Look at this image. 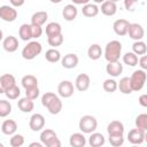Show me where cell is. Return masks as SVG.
Returning a JSON list of instances; mask_svg holds the SVG:
<instances>
[{"instance_id": "9f6ffc18", "label": "cell", "mask_w": 147, "mask_h": 147, "mask_svg": "<svg viewBox=\"0 0 147 147\" xmlns=\"http://www.w3.org/2000/svg\"><path fill=\"white\" fill-rule=\"evenodd\" d=\"M110 1H114V2H117V1H119V0H110Z\"/></svg>"}, {"instance_id": "9c48e42d", "label": "cell", "mask_w": 147, "mask_h": 147, "mask_svg": "<svg viewBox=\"0 0 147 147\" xmlns=\"http://www.w3.org/2000/svg\"><path fill=\"white\" fill-rule=\"evenodd\" d=\"M146 139V131L140 129H132L127 133V140L132 145H141Z\"/></svg>"}, {"instance_id": "ee69618b", "label": "cell", "mask_w": 147, "mask_h": 147, "mask_svg": "<svg viewBox=\"0 0 147 147\" xmlns=\"http://www.w3.org/2000/svg\"><path fill=\"white\" fill-rule=\"evenodd\" d=\"M124 8L127 11H133L136 9V6L138 3V0H124Z\"/></svg>"}, {"instance_id": "db71d44e", "label": "cell", "mask_w": 147, "mask_h": 147, "mask_svg": "<svg viewBox=\"0 0 147 147\" xmlns=\"http://www.w3.org/2000/svg\"><path fill=\"white\" fill-rule=\"evenodd\" d=\"M3 39V32H2V30L0 29V41Z\"/></svg>"}, {"instance_id": "11a10c76", "label": "cell", "mask_w": 147, "mask_h": 147, "mask_svg": "<svg viewBox=\"0 0 147 147\" xmlns=\"http://www.w3.org/2000/svg\"><path fill=\"white\" fill-rule=\"evenodd\" d=\"M0 147H3V144L2 142H0Z\"/></svg>"}, {"instance_id": "d6a6232c", "label": "cell", "mask_w": 147, "mask_h": 147, "mask_svg": "<svg viewBox=\"0 0 147 147\" xmlns=\"http://www.w3.org/2000/svg\"><path fill=\"white\" fill-rule=\"evenodd\" d=\"M0 79H1V83H2V86H3L5 91L8 90L9 87L16 85V79L11 74H5V75L0 76Z\"/></svg>"}, {"instance_id": "c3c4849f", "label": "cell", "mask_w": 147, "mask_h": 147, "mask_svg": "<svg viewBox=\"0 0 147 147\" xmlns=\"http://www.w3.org/2000/svg\"><path fill=\"white\" fill-rule=\"evenodd\" d=\"M71 1L74 5H83V6L90 2V0H71Z\"/></svg>"}, {"instance_id": "7dc6e473", "label": "cell", "mask_w": 147, "mask_h": 147, "mask_svg": "<svg viewBox=\"0 0 147 147\" xmlns=\"http://www.w3.org/2000/svg\"><path fill=\"white\" fill-rule=\"evenodd\" d=\"M9 2H10V5H11L13 7L17 8V7L23 6V5H24V2H25V0H9Z\"/></svg>"}, {"instance_id": "bcb514c9", "label": "cell", "mask_w": 147, "mask_h": 147, "mask_svg": "<svg viewBox=\"0 0 147 147\" xmlns=\"http://www.w3.org/2000/svg\"><path fill=\"white\" fill-rule=\"evenodd\" d=\"M138 102H139V105L141 107L146 108L147 107V94H141L139 96V99H138Z\"/></svg>"}, {"instance_id": "e575fe53", "label": "cell", "mask_w": 147, "mask_h": 147, "mask_svg": "<svg viewBox=\"0 0 147 147\" xmlns=\"http://www.w3.org/2000/svg\"><path fill=\"white\" fill-rule=\"evenodd\" d=\"M3 94H5V95L7 96V99H9V100H16V99H18L20 95H21V90H20V87H18L17 85H14V86L9 87L8 90H6Z\"/></svg>"}, {"instance_id": "cb8c5ba5", "label": "cell", "mask_w": 147, "mask_h": 147, "mask_svg": "<svg viewBox=\"0 0 147 147\" xmlns=\"http://www.w3.org/2000/svg\"><path fill=\"white\" fill-rule=\"evenodd\" d=\"M48 20V14L45 10H39L36 11L32 16H31V24H36V25H40L42 26L46 21Z\"/></svg>"}, {"instance_id": "8fae6325", "label": "cell", "mask_w": 147, "mask_h": 147, "mask_svg": "<svg viewBox=\"0 0 147 147\" xmlns=\"http://www.w3.org/2000/svg\"><path fill=\"white\" fill-rule=\"evenodd\" d=\"M29 126L33 132H39L45 127V117L41 114H33L30 117L29 121Z\"/></svg>"}, {"instance_id": "5bb4252c", "label": "cell", "mask_w": 147, "mask_h": 147, "mask_svg": "<svg viewBox=\"0 0 147 147\" xmlns=\"http://www.w3.org/2000/svg\"><path fill=\"white\" fill-rule=\"evenodd\" d=\"M60 61H61V64H62L63 68H65V69H74V68L77 67V64L79 62V59H78V56L76 54L69 53V54L64 55L63 57H61Z\"/></svg>"}, {"instance_id": "60d3db41", "label": "cell", "mask_w": 147, "mask_h": 147, "mask_svg": "<svg viewBox=\"0 0 147 147\" xmlns=\"http://www.w3.org/2000/svg\"><path fill=\"white\" fill-rule=\"evenodd\" d=\"M109 144L114 147H119L124 144V134H115V136H108Z\"/></svg>"}, {"instance_id": "7402d4cb", "label": "cell", "mask_w": 147, "mask_h": 147, "mask_svg": "<svg viewBox=\"0 0 147 147\" xmlns=\"http://www.w3.org/2000/svg\"><path fill=\"white\" fill-rule=\"evenodd\" d=\"M17 130V123L14 119H6L1 124V132L6 136H11L16 133Z\"/></svg>"}, {"instance_id": "83f0119b", "label": "cell", "mask_w": 147, "mask_h": 147, "mask_svg": "<svg viewBox=\"0 0 147 147\" xmlns=\"http://www.w3.org/2000/svg\"><path fill=\"white\" fill-rule=\"evenodd\" d=\"M45 32H46V36H47V37L55 36V34H60V33H62V26H61V24L57 23V22H49V23L46 25Z\"/></svg>"}, {"instance_id": "8992f818", "label": "cell", "mask_w": 147, "mask_h": 147, "mask_svg": "<svg viewBox=\"0 0 147 147\" xmlns=\"http://www.w3.org/2000/svg\"><path fill=\"white\" fill-rule=\"evenodd\" d=\"M78 127H79L80 132H83L84 134H90V133H92V132H94L96 130L98 121L92 115H84L79 119Z\"/></svg>"}, {"instance_id": "e0dca14e", "label": "cell", "mask_w": 147, "mask_h": 147, "mask_svg": "<svg viewBox=\"0 0 147 147\" xmlns=\"http://www.w3.org/2000/svg\"><path fill=\"white\" fill-rule=\"evenodd\" d=\"M78 15V9L76 7V5L74 3H69V5H65L63 10H62V16L65 21L68 22H71L74 21Z\"/></svg>"}, {"instance_id": "d6986e66", "label": "cell", "mask_w": 147, "mask_h": 147, "mask_svg": "<svg viewBox=\"0 0 147 147\" xmlns=\"http://www.w3.org/2000/svg\"><path fill=\"white\" fill-rule=\"evenodd\" d=\"M107 132H108V136L124 134V124L119 121H111L107 125Z\"/></svg>"}, {"instance_id": "74e56055", "label": "cell", "mask_w": 147, "mask_h": 147, "mask_svg": "<svg viewBox=\"0 0 147 147\" xmlns=\"http://www.w3.org/2000/svg\"><path fill=\"white\" fill-rule=\"evenodd\" d=\"M102 87L107 93H114L117 90V82L114 78H108L103 82Z\"/></svg>"}, {"instance_id": "1f68e13d", "label": "cell", "mask_w": 147, "mask_h": 147, "mask_svg": "<svg viewBox=\"0 0 147 147\" xmlns=\"http://www.w3.org/2000/svg\"><path fill=\"white\" fill-rule=\"evenodd\" d=\"M132 52L136 54V55H144L147 53V46H146V42L142 41V40H136L133 44H132Z\"/></svg>"}, {"instance_id": "484cf974", "label": "cell", "mask_w": 147, "mask_h": 147, "mask_svg": "<svg viewBox=\"0 0 147 147\" xmlns=\"http://www.w3.org/2000/svg\"><path fill=\"white\" fill-rule=\"evenodd\" d=\"M102 54H103V51L99 44H92L87 49V56H88V59H91L93 61L99 60Z\"/></svg>"}, {"instance_id": "4dcf8cb0", "label": "cell", "mask_w": 147, "mask_h": 147, "mask_svg": "<svg viewBox=\"0 0 147 147\" xmlns=\"http://www.w3.org/2000/svg\"><path fill=\"white\" fill-rule=\"evenodd\" d=\"M21 84H22V86L26 90V88H30V87L38 86V79H37V77L33 76V75H25V76H23V78L21 79Z\"/></svg>"}, {"instance_id": "3957f363", "label": "cell", "mask_w": 147, "mask_h": 147, "mask_svg": "<svg viewBox=\"0 0 147 147\" xmlns=\"http://www.w3.org/2000/svg\"><path fill=\"white\" fill-rule=\"evenodd\" d=\"M42 52V45L37 41V40H32L29 41L22 49L21 55L24 60H33L36 59L38 55H40V53Z\"/></svg>"}, {"instance_id": "681fc988", "label": "cell", "mask_w": 147, "mask_h": 147, "mask_svg": "<svg viewBox=\"0 0 147 147\" xmlns=\"http://www.w3.org/2000/svg\"><path fill=\"white\" fill-rule=\"evenodd\" d=\"M29 146H30V147H42L44 145H42L41 141H40V142H31Z\"/></svg>"}, {"instance_id": "f1b7e54d", "label": "cell", "mask_w": 147, "mask_h": 147, "mask_svg": "<svg viewBox=\"0 0 147 147\" xmlns=\"http://www.w3.org/2000/svg\"><path fill=\"white\" fill-rule=\"evenodd\" d=\"M117 88L119 90L121 93L123 94H131L132 93V88L130 85V79L129 77H123L119 79V82L117 83Z\"/></svg>"}, {"instance_id": "ffe728a7", "label": "cell", "mask_w": 147, "mask_h": 147, "mask_svg": "<svg viewBox=\"0 0 147 147\" xmlns=\"http://www.w3.org/2000/svg\"><path fill=\"white\" fill-rule=\"evenodd\" d=\"M106 142V139H105V136L100 132H92L90 133V137H88V145L91 147H101L103 146Z\"/></svg>"}, {"instance_id": "4316f807", "label": "cell", "mask_w": 147, "mask_h": 147, "mask_svg": "<svg viewBox=\"0 0 147 147\" xmlns=\"http://www.w3.org/2000/svg\"><path fill=\"white\" fill-rule=\"evenodd\" d=\"M18 36L23 41H29L32 39V31H31V24L24 23L18 29Z\"/></svg>"}, {"instance_id": "f35d334b", "label": "cell", "mask_w": 147, "mask_h": 147, "mask_svg": "<svg viewBox=\"0 0 147 147\" xmlns=\"http://www.w3.org/2000/svg\"><path fill=\"white\" fill-rule=\"evenodd\" d=\"M136 127L146 131L147 130V114H139L136 117Z\"/></svg>"}, {"instance_id": "7a4b0ae2", "label": "cell", "mask_w": 147, "mask_h": 147, "mask_svg": "<svg viewBox=\"0 0 147 147\" xmlns=\"http://www.w3.org/2000/svg\"><path fill=\"white\" fill-rule=\"evenodd\" d=\"M107 62H115L119 61V57L122 55V44L118 40H110L106 44L103 54Z\"/></svg>"}, {"instance_id": "277c9868", "label": "cell", "mask_w": 147, "mask_h": 147, "mask_svg": "<svg viewBox=\"0 0 147 147\" xmlns=\"http://www.w3.org/2000/svg\"><path fill=\"white\" fill-rule=\"evenodd\" d=\"M129 79H130V85H131L132 92L141 91L142 87L145 86V83H146V79H147L146 70L138 69V70L133 71L131 77H129Z\"/></svg>"}, {"instance_id": "f546056e", "label": "cell", "mask_w": 147, "mask_h": 147, "mask_svg": "<svg viewBox=\"0 0 147 147\" xmlns=\"http://www.w3.org/2000/svg\"><path fill=\"white\" fill-rule=\"evenodd\" d=\"M61 53H60V51H57L56 48H49V49H47L46 51V53H45V59L48 61V62H51V63H56V62H59L60 60H61Z\"/></svg>"}, {"instance_id": "7c38bea8", "label": "cell", "mask_w": 147, "mask_h": 147, "mask_svg": "<svg viewBox=\"0 0 147 147\" xmlns=\"http://www.w3.org/2000/svg\"><path fill=\"white\" fill-rule=\"evenodd\" d=\"M91 85V79L87 74H79L75 79V88L79 92H85Z\"/></svg>"}, {"instance_id": "f5cc1de1", "label": "cell", "mask_w": 147, "mask_h": 147, "mask_svg": "<svg viewBox=\"0 0 147 147\" xmlns=\"http://www.w3.org/2000/svg\"><path fill=\"white\" fill-rule=\"evenodd\" d=\"M103 1H105V0H93L94 3H102Z\"/></svg>"}, {"instance_id": "d4e9b609", "label": "cell", "mask_w": 147, "mask_h": 147, "mask_svg": "<svg viewBox=\"0 0 147 147\" xmlns=\"http://www.w3.org/2000/svg\"><path fill=\"white\" fill-rule=\"evenodd\" d=\"M99 7L96 3H86L83 6V9H82V14L85 16V17H95L98 14H99Z\"/></svg>"}, {"instance_id": "8d00e7d4", "label": "cell", "mask_w": 147, "mask_h": 147, "mask_svg": "<svg viewBox=\"0 0 147 147\" xmlns=\"http://www.w3.org/2000/svg\"><path fill=\"white\" fill-rule=\"evenodd\" d=\"M11 103L7 100H0V117H7L11 113Z\"/></svg>"}, {"instance_id": "4fadbf2b", "label": "cell", "mask_w": 147, "mask_h": 147, "mask_svg": "<svg viewBox=\"0 0 147 147\" xmlns=\"http://www.w3.org/2000/svg\"><path fill=\"white\" fill-rule=\"evenodd\" d=\"M129 25H130V22L127 20H124V18H119V20H116L113 24V30L114 32L117 34V36H126L127 34V30H129Z\"/></svg>"}, {"instance_id": "603a6c76", "label": "cell", "mask_w": 147, "mask_h": 147, "mask_svg": "<svg viewBox=\"0 0 147 147\" xmlns=\"http://www.w3.org/2000/svg\"><path fill=\"white\" fill-rule=\"evenodd\" d=\"M17 107L22 113H31L34 108V103H33V100H30L29 98L24 96V98L18 99Z\"/></svg>"}, {"instance_id": "ba28073f", "label": "cell", "mask_w": 147, "mask_h": 147, "mask_svg": "<svg viewBox=\"0 0 147 147\" xmlns=\"http://www.w3.org/2000/svg\"><path fill=\"white\" fill-rule=\"evenodd\" d=\"M74 91H75V86H74L72 82H70V80H62L57 86L59 96L64 98V99H68V98L72 96Z\"/></svg>"}, {"instance_id": "2e32d148", "label": "cell", "mask_w": 147, "mask_h": 147, "mask_svg": "<svg viewBox=\"0 0 147 147\" xmlns=\"http://www.w3.org/2000/svg\"><path fill=\"white\" fill-rule=\"evenodd\" d=\"M99 10H101L105 16H114L117 13V5L114 1L105 0L101 3V8H99Z\"/></svg>"}, {"instance_id": "6da1fadb", "label": "cell", "mask_w": 147, "mask_h": 147, "mask_svg": "<svg viewBox=\"0 0 147 147\" xmlns=\"http://www.w3.org/2000/svg\"><path fill=\"white\" fill-rule=\"evenodd\" d=\"M41 105L47 108L48 113L52 115H57L62 110V101L59 95H56L53 92H46L41 96Z\"/></svg>"}, {"instance_id": "44dd1931", "label": "cell", "mask_w": 147, "mask_h": 147, "mask_svg": "<svg viewBox=\"0 0 147 147\" xmlns=\"http://www.w3.org/2000/svg\"><path fill=\"white\" fill-rule=\"evenodd\" d=\"M69 144L71 147H84L86 145V138L83 132H76L70 136Z\"/></svg>"}, {"instance_id": "f907efd6", "label": "cell", "mask_w": 147, "mask_h": 147, "mask_svg": "<svg viewBox=\"0 0 147 147\" xmlns=\"http://www.w3.org/2000/svg\"><path fill=\"white\" fill-rule=\"evenodd\" d=\"M5 93V88L2 86V83H1V79H0V94H3Z\"/></svg>"}, {"instance_id": "5b68a950", "label": "cell", "mask_w": 147, "mask_h": 147, "mask_svg": "<svg viewBox=\"0 0 147 147\" xmlns=\"http://www.w3.org/2000/svg\"><path fill=\"white\" fill-rule=\"evenodd\" d=\"M40 141L46 147H61V141L57 138V134L52 129H44L40 132Z\"/></svg>"}, {"instance_id": "f6af8a7d", "label": "cell", "mask_w": 147, "mask_h": 147, "mask_svg": "<svg viewBox=\"0 0 147 147\" xmlns=\"http://www.w3.org/2000/svg\"><path fill=\"white\" fill-rule=\"evenodd\" d=\"M138 64H139L140 69H142V70L147 69V56H146V54L141 55V57L138 59Z\"/></svg>"}, {"instance_id": "816d5d0a", "label": "cell", "mask_w": 147, "mask_h": 147, "mask_svg": "<svg viewBox=\"0 0 147 147\" xmlns=\"http://www.w3.org/2000/svg\"><path fill=\"white\" fill-rule=\"evenodd\" d=\"M52 3H60V2H62V0H49Z\"/></svg>"}, {"instance_id": "7bdbcfd3", "label": "cell", "mask_w": 147, "mask_h": 147, "mask_svg": "<svg viewBox=\"0 0 147 147\" xmlns=\"http://www.w3.org/2000/svg\"><path fill=\"white\" fill-rule=\"evenodd\" d=\"M31 31H32V39H38L41 37L42 34V28L40 25H36V24H31Z\"/></svg>"}, {"instance_id": "9a60e30c", "label": "cell", "mask_w": 147, "mask_h": 147, "mask_svg": "<svg viewBox=\"0 0 147 147\" xmlns=\"http://www.w3.org/2000/svg\"><path fill=\"white\" fill-rule=\"evenodd\" d=\"M2 47L8 53H14L18 48V40L14 36H8L2 39Z\"/></svg>"}, {"instance_id": "ab89813d", "label": "cell", "mask_w": 147, "mask_h": 147, "mask_svg": "<svg viewBox=\"0 0 147 147\" xmlns=\"http://www.w3.org/2000/svg\"><path fill=\"white\" fill-rule=\"evenodd\" d=\"M9 145L11 147H21L24 145V137L20 133H14L10 136L9 139Z\"/></svg>"}, {"instance_id": "ac0fdd59", "label": "cell", "mask_w": 147, "mask_h": 147, "mask_svg": "<svg viewBox=\"0 0 147 147\" xmlns=\"http://www.w3.org/2000/svg\"><path fill=\"white\" fill-rule=\"evenodd\" d=\"M106 71L111 77H118L123 72V64L119 61L108 62L106 65Z\"/></svg>"}, {"instance_id": "52a82bcc", "label": "cell", "mask_w": 147, "mask_h": 147, "mask_svg": "<svg viewBox=\"0 0 147 147\" xmlns=\"http://www.w3.org/2000/svg\"><path fill=\"white\" fill-rule=\"evenodd\" d=\"M0 18L5 22H14L17 18V10L9 5L0 6Z\"/></svg>"}, {"instance_id": "30bf717a", "label": "cell", "mask_w": 147, "mask_h": 147, "mask_svg": "<svg viewBox=\"0 0 147 147\" xmlns=\"http://www.w3.org/2000/svg\"><path fill=\"white\" fill-rule=\"evenodd\" d=\"M127 34L134 41L136 40H142V38L145 36V30H144L142 25L139 23H130Z\"/></svg>"}, {"instance_id": "b9f144b4", "label": "cell", "mask_w": 147, "mask_h": 147, "mask_svg": "<svg viewBox=\"0 0 147 147\" xmlns=\"http://www.w3.org/2000/svg\"><path fill=\"white\" fill-rule=\"evenodd\" d=\"M40 94V91H39V87L38 86H34V87H30V88H26L25 90V96L29 98L30 100H36Z\"/></svg>"}, {"instance_id": "836d02e7", "label": "cell", "mask_w": 147, "mask_h": 147, "mask_svg": "<svg viewBox=\"0 0 147 147\" xmlns=\"http://www.w3.org/2000/svg\"><path fill=\"white\" fill-rule=\"evenodd\" d=\"M123 62L129 67H136L138 64V55H136L133 52H126L123 55Z\"/></svg>"}, {"instance_id": "d590c367", "label": "cell", "mask_w": 147, "mask_h": 147, "mask_svg": "<svg viewBox=\"0 0 147 147\" xmlns=\"http://www.w3.org/2000/svg\"><path fill=\"white\" fill-rule=\"evenodd\" d=\"M63 40H64V38H63L62 33L47 37V42L49 46H52V48H56L57 46H61L63 44Z\"/></svg>"}]
</instances>
